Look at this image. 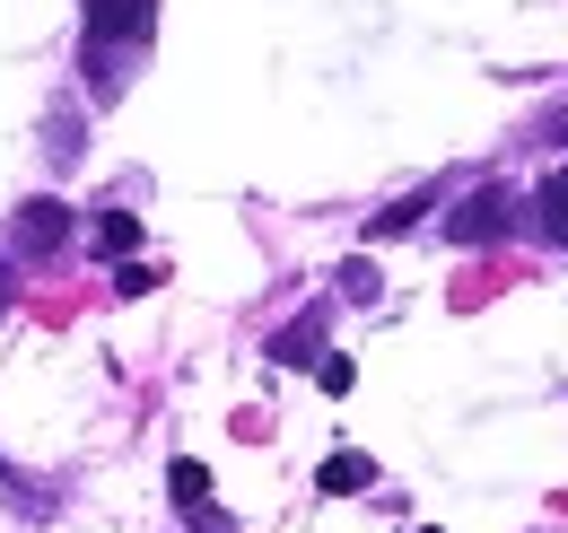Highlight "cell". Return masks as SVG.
Here are the masks:
<instances>
[{
    "instance_id": "3957f363",
    "label": "cell",
    "mask_w": 568,
    "mask_h": 533,
    "mask_svg": "<svg viewBox=\"0 0 568 533\" xmlns=\"http://www.w3.org/2000/svg\"><path fill=\"white\" fill-rule=\"evenodd\" d=\"M9 245H18V254H36V263H44V254H62V245H71V201H53V193L18 201V210H9Z\"/></svg>"
},
{
    "instance_id": "6da1fadb",
    "label": "cell",
    "mask_w": 568,
    "mask_h": 533,
    "mask_svg": "<svg viewBox=\"0 0 568 533\" xmlns=\"http://www.w3.org/2000/svg\"><path fill=\"white\" fill-rule=\"evenodd\" d=\"M158 36V0H88V27H79V70H88V97H123L132 62Z\"/></svg>"
},
{
    "instance_id": "7a4b0ae2",
    "label": "cell",
    "mask_w": 568,
    "mask_h": 533,
    "mask_svg": "<svg viewBox=\"0 0 568 533\" xmlns=\"http://www.w3.org/2000/svg\"><path fill=\"white\" fill-rule=\"evenodd\" d=\"M516 228H525V210H516L507 184H473V193L446 210V237H455V245H507Z\"/></svg>"
},
{
    "instance_id": "277c9868",
    "label": "cell",
    "mask_w": 568,
    "mask_h": 533,
    "mask_svg": "<svg viewBox=\"0 0 568 533\" xmlns=\"http://www.w3.org/2000/svg\"><path fill=\"white\" fill-rule=\"evenodd\" d=\"M166 499H175V507H184V516H193L202 533H236V525H227V516L211 507V472L193 464V455H175V464H166Z\"/></svg>"
},
{
    "instance_id": "9c48e42d",
    "label": "cell",
    "mask_w": 568,
    "mask_h": 533,
    "mask_svg": "<svg viewBox=\"0 0 568 533\" xmlns=\"http://www.w3.org/2000/svg\"><path fill=\"white\" fill-rule=\"evenodd\" d=\"M420 219H428V193H403V201H385V210L367 219V245H385V237H412Z\"/></svg>"
},
{
    "instance_id": "8fae6325",
    "label": "cell",
    "mask_w": 568,
    "mask_h": 533,
    "mask_svg": "<svg viewBox=\"0 0 568 533\" xmlns=\"http://www.w3.org/2000/svg\"><path fill=\"white\" fill-rule=\"evenodd\" d=\"M315 385H324V394H351L358 368H351V359H315Z\"/></svg>"
},
{
    "instance_id": "52a82bcc",
    "label": "cell",
    "mask_w": 568,
    "mask_h": 533,
    "mask_svg": "<svg viewBox=\"0 0 568 533\" xmlns=\"http://www.w3.org/2000/svg\"><path fill=\"white\" fill-rule=\"evenodd\" d=\"M88 245H97V263L141 254V219H132V210H97V219H88Z\"/></svg>"
},
{
    "instance_id": "9a60e30c",
    "label": "cell",
    "mask_w": 568,
    "mask_h": 533,
    "mask_svg": "<svg viewBox=\"0 0 568 533\" xmlns=\"http://www.w3.org/2000/svg\"><path fill=\"white\" fill-rule=\"evenodd\" d=\"M412 533H437V525H412Z\"/></svg>"
},
{
    "instance_id": "5bb4252c",
    "label": "cell",
    "mask_w": 568,
    "mask_h": 533,
    "mask_svg": "<svg viewBox=\"0 0 568 533\" xmlns=\"http://www.w3.org/2000/svg\"><path fill=\"white\" fill-rule=\"evenodd\" d=\"M560 149H568V123H560Z\"/></svg>"
},
{
    "instance_id": "ba28073f",
    "label": "cell",
    "mask_w": 568,
    "mask_h": 533,
    "mask_svg": "<svg viewBox=\"0 0 568 533\" xmlns=\"http://www.w3.org/2000/svg\"><path fill=\"white\" fill-rule=\"evenodd\" d=\"M315 350H324V306H306L297 324L272 333V359H281V368H315Z\"/></svg>"
},
{
    "instance_id": "4fadbf2b",
    "label": "cell",
    "mask_w": 568,
    "mask_h": 533,
    "mask_svg": "<svg viewBox=\"0 0 568 533\" xmlns=\"http://www.w3.org/2000/svg\"><path fill=\"white\" fill-rule=\"evenodd\" d=\"M0 306H9V263H0Z\"/></svg>"
},
{
    "instance_id": "7c38bea8",
    "label": "cell",
    "mask_w": 568,
    "mask_h": 533,
    "mask_svg": "<svg viewBox=\"0 0 568 533\" xmlns=\"http://www.w3.org/2000/svg\"><path fill=\"white\" fill-rule=\"evenodd\" d=\"M342 298L367 306V298H376V263H342Z\"/></svg>"
},
{
    "instance_id": "5b68a950",
    "label": "cell",
    "mask_w": 568,
    "mask_h": 533,
    "mask_svg": "<svg viewBox=\"0 0 568 533\" xmlns=\"http://www.w3.org/2000/svg\"><path fill=\"white\" fill-rule=\"evenodd\" d=\"M315 490H324V499H358V490H376V464H367L358 446H342V455L315 464Z\"/></svg>"
},
{
    "instance_id": "8992f818",
    "label": "cell",
    "mask_w": 568,
    "mask_h": 533,
    "mask_svg": "<svg viewBox=\"0 0 568 533\" xmlns=\"http://www.w3.org/2000/svg\"><path fill=\"white\" fill-rule=\"evenodd\" d=\"M534 228H542V245L568 254V167H551V175L534 184Z\"/></svg>"
},
{
    "instance_id": "30bf717a",
    "label": "cell",
    "mask_w": 568,
    "mask_h": 533,
    "mask_svg": "<svg viewBox=\"0 0 568 533\" xmlns=\"http://www.w3.org/2000/svg\"><path fill=\"white\" fill-rule=\"evenodd\" d=\"M158 280H166L158 263H141V254H123V263H114V298H149Z\"/></svg>"
}]
</instances>
